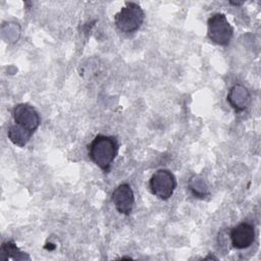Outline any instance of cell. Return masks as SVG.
Wrapping results in <instances>:
<instances>
[{
  "mask_svg": "<svg viewBox=\"0 0 261 261\" xmlns=\"http://www.w3.org/2000/svg\"><path fill=\"white\" fill-rule=\"evenodd\" d=\"M118 152V143L115 137L97 135L88 146L89 157L103 171L107 172Z\"/></svg>",
  "mask_w": 261,
  "mask_h": 261,
  "instance_id": "obj_1",
  "label": "cell"
},
{
  "mask_svg": "<svg viewBox=\"0 0 261 261\" xmlns=\"http://www.w3.org/2000/svg\"><path fill=\"white\" fill-rule=\"evenodd\" d=\"M229 238L233 248L239 250L249 248L255 239V228L248 222H241L230 230Z\"/></svg>",
  "mask_w": 261,
  "mask_h": 261,
  "instance_id": "obj_7",
  "label": "cell"
},
{
  "mask_svg": "<svg viewBox=\"0 0 261 261\" xmlns=\"http://www.w3.org/2000/svg\"><path fill=\"white\" fill-rule=\"evenodd\" d=\"M189 189L191 193L200 199H204L209 195L208 187L205 180L200 175H193L189 180Z\"/></svg>",
  "mask_w": 261,
  "mask_h": 261,
  "instance_id": "obj_11",
  "label": "cell"
},
{
  "mask_svg": "<svg viewBox=\"0 0 261 261\" xmlns=\"http://www.w3.org/2000/svg\"><path fill=\"white\" fill-rule=\"evenodd\" d=\"M145 19V12L135 2H125V5L115 14L114 21L117 29L123 33L138 31Z\"/></svg>",
  "mask_w": 261,
  "mask_h": 261,
  "instance_id": "obj_2",
  "label": "cell"
},
{
  "mask_svg": "<svg viewBox=\"0 0 261 261\" xmlns=\"http://www.w3.org/2000/svg\"><path fill=\"white\" fill-rule=\"evenodd\" d=\"M111 200L115 209L120 214L129 215L132 213L135 204V195L128 184L124 182L117 186L111 194Z\"/></svg>",
  "mask_w": 261,
  "mask_h": 261,
  "instance_id": "obj_6",
  "label": "cell"
},
{
  "mask_svg": "<svg viewBox=\"0 0 261 261\" xmlns=\"http://www.w3.org/2000/svg\"><path fill=\"white\" fill-rule=\"evenodd\" d=\"M33 133L29 132L24 127L14 123L8 127L7 137L10 140V142L18 147H24L30 139L32 138Z\"/></svg>",
  "mask_w": 261,
  "mask_h": 261,
  "instance_id": "obj_9",
  "label": "cell"
},
{
  "mask_svg": "<svg viewBox=\"0 0 261 261\" xmlns=\"http://www.w3.org/2000/svg\"><path fill=\"white\" fill-rule=\"evenodd\" d=\"M149 186L154 196L160 200H168L176 188V178L170 170L161 168L153 173Z\"/></svg>",
  "mask_w": 261,
  "mask_h": 261,
  "instance_id": "obj_4",
  "label": "cell"
},
{
  "mask_svg": "<svg viewBox=\"0 0 261 261\" xmlns=\"http://www.w3.org/2000/svg\"><path fill=\"white\" fill-rule=\"evenodd\" d=\"M0 253H1V259L3 260H8V259L30 260L31 259L28 254L19 250V248L15 245L13 241H7L2 243Z\"/></svg>",
  "mask_w": 261,
  "mask_h": 261,
  "instance_id": "obj_10",
  "label": "cell"
},
{
  "mask_svg": "<svg viewBox=\"0 0 261 261\" xmlns=\"http://www.w3.org/2000/svg\"><path fill=\"white\" fill-rule=\"evenodd\" d=\"M14 123L24 127L31 133H35L40 125L41 119L38 111L28 103H19L12 110Z\"/></svg>",
  "mask_w": 261,
  "mask_h": 261,
  "instance_id": "obj_5",
  "label": "cell"
},
{
  "mask_svg": "<svg viewBox=\"0 0 261 261\" xmlns=\"http://www.w3.org/2000/svg\"><path fill=\"white\" fill-rule=\"evenodd\" d=\"M207 27V35L210 41L220 46L229 44L233 36V28L228 22L225 14L214 13L208 18Z\"/></svg>",
  "mask_w": 261,
  "mask_h": 261,
  "instance_id": "obj_3",
  "label": "cell"
},
{
  "mask_svg": "<svg viewBox=\"0 0 261 261\" xmlns=\"http://www.w3.org/2000/svg\"><path fill=\"white\" fill-rule=\"evenodd\" d=\"M227 102L236 111H244L251 103V94L243 85H234L229 89Z\"/></svg>",
  "mask_w": 261,
  "mask_h": 261,
  "instance_id": "obj_8",
  "label": "cell"
}]
</instances>
